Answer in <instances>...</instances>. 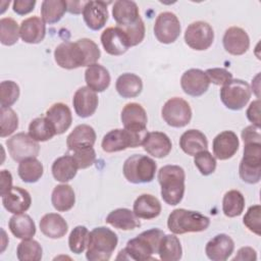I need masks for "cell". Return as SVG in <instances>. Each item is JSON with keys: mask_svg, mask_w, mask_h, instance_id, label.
<instances>
[{"mask_svg": "<svg viewBox=\"0 0 261 261\" xmlns=\"http://www.w3.org/2000/svg\"><path fill=\"white\" fill-rule=\"evenodd\" d=\"M72 157L75 160L79 169H86L95 163L96 152L93 147L80 148L73 151Z\"/></svg>", "mask_w": 261, "mask_h": 261, "instance_id": "cell-50", "label": "cell"}, {"mask_svg": "<svg viewBox=\"0 0 261 261\" xmlns=\"http://www.w3.org/2000/svg\"><path fill=\"white\" fill-rule=\"evenodd\" d=\"M100 40L106 53L112 56L122 55L130 47L125 33L118 25L109 27L104 30Z\"/></svg>", "mask_w": 261, "mask_h": 261, "instance_id": "cell-15", "label": "cell"}, {"mask_svg": "<svg viewBox=\"0 0 261 261\" xmlns=\"http://www.w3.org/2000/svg\"><path fill=\"white\" fill-rule=\"evenodd\" d=\"M157 178L163 201L170 206L179 204L185 195L186 172L184 168L173 164L164 165L158 170Z\"/></svg>", "mask_w": 261, "mask_h": 261, "instance_id": "cell-3", "label": "cell"}, {"mask_svg": "<svg viewBox=\"0 0 261 261\" xmlns=\"http://www.w3.org/2000/svg\"><path fill=\"white\" fill-rule=\"evenodd\" d=\"M36 3V0H15L12 3V9L18 15H25L34 10Z\"/></svg>", "mask_w": 261, "mask_h": 261, "instance_id": "cell-54", "label": "cell"}, {"mask_svg": "<svg viewBox=\"0 0 261 261\" xmlns=\"http://www.w3.org/2000/svg\"><path fill=\"white\" fill-rule=\"evenodd\" d=\"M0 136L5 138L13 134L18 127V116L16 112L10 108H1L0 110Z\"/></svg>", "mask_w": 261, "mask_h": 261, "instance_id": "cell-46", "label": "cell"}, {"mask_svg": "<svg viewBox=\"0 0 261 261\" xmlns=\"http://www.w3.org/2000/svg\"><path fill=\"white\" fill-rule=\"evenodd\" d=\"M210 225V219L204 214L184 208L174 209L167 218V227L174 234L200 232Z\"/></svg>", "mask_w": 261, "mask_h": 261, "instance_id": "cell-5", "label": "cell"}, {"mask_svg": "<svg viewBox=\"0 0 261 261\" xmlns=\"http://www.w3.org/2000/svg\"><path fill=\"white\" fill-rule=\"evenodd\" d=\"M161 115L169 126L184 127L192 119V109L185 99L173 97L164 103L161 109Z\"/></svg>", "mask_w": 261, "mask_h": 261, "instance_id": "cell-10", "label": "cell"}, {"mask_svg": "<svg viewBox=\"0 0 261 261\" xmlns=\"http://www.w3.org/2000/svg\"><path fill=\"white\" fill-rule=\"evenodd\" d=\"M164 231L159 228H151L130 239L124 249L118 252L117 260L146 261L154 260L152 255L158 254L159 244L164 236Z\"/></svg>", "mask_w": 261, "mask_h": 261, "instance_id": "cell-2", "label": "cell"}, {"mask_svg": "<svg viewBox=\"0 0 261 261\" xmlns=\"http://www.w3.org/2000/svg\"><path fill=\"white\" fill-rule=\"evenodd\" d=\"M194 164L202 175H210L216 169V159L207 150L201 151L194 156Z\"/></svg>", "mask_w": 261, "mask_h": 261, "instance_id": "cell-47", "label": "cell"}, {"mask_svg": "<svg viewBox=\"0 0 261 261\" xmlns=\"http://www.w3.org/2000/svg\"><path fill=\"white\" fill-rule=\"evenodd\" d=\"M239 174L243 181L255 185L261 179V143H248L239 165Z\"/></svg>", "mask_w": 261, "mask_h": 261, "instance_id": "cell-7", "label": "cell"}, {"mask_svg": "<svg viewBox=\"0 0 261 261\" xmlns=\"http://www.w3.org/2000/svg\"><path fill=\"white\" fill-rule=\"evenodd\" d=\"M20 37L17 22L11 17L0 19V42L4 46H12Z\"/></svg>", "mask_w": 261, "mask_h": 261, "instance_id": "cell-43", "label": "cell"}, {"mask_svg": "<svg viewBox=\"0 0 261 261\" xmlns=\"http://www.w3.org/2000/svg\"><path fill=\"white\" fill-rule=\"evenodd\" d=\"M40 229L50 239H61L68 230L66 220L58 213H47L40 220Z\"/></svg>", "mask_w": 261, "mask_h": 261, "instance_id": "cell-29", "label": "cell"}, {"mask_svg": "<svg viewBox=\"0 0 261 261\" xmlns=\"http://www.w3.org/2000/svg\"><path fill=\"white\" fill-rule=\"evenodd\" d=\"M115 89L122 98H135L141 94L143 90V82L139 75L125 72L117 77Z\"/></svg>", "mask_w": 261, "mask_h": 261, "instance_id": "cell-35", "label": "cell"}, {"mask_svg": "<svg viewBox=\"0 0 261 261\" xmlns=\"http://www.w3.org/2000/svg\"><path fill=\"white\" fill-rule=\"evenodd\" d=\"M206 75L209 79V82L216 86H223L232 80V74L227 69L222 67H213L208 68L205 71Z\"/></svg>", "mask_w": 261, "mask_h": 261, "instance_id": "cell-51", "label": "cell"}, {"mask_svg": "<svg viewBox=\"0 0 261 261\" xmlns=\"http://www.w3.org/2000/svg\"><path fill=\"white\" fill-rule=\"evenodd\" d=\"M100 56L98 45L88 38H82L75 42H62L54 50L55 62L64 69L88 67L96 63Z\"/></svg>", "mask_w": 261, "mask_h": 261, "instance_id": "cell-1", "label": "cell"}, {"mask_svg": "<svg viewBox=\"0 0 261 261\" xmlns=\"http://www.w3.org/2000/svg\"><path fill=\"white\" fill-rule=\"evenodd\" d=\"M20 38L28 44H39L46 36V25L39 16H31L23 19L19 27Z\"/></svg>", "mask_w": 261, "mask_h": 261, "instance_id": "cell-24", "label": "cell"}, {"mask_svg": "<svg viewBox=\"0 0 261 261\" xmlns=\"http://www.w3.org/2000/svg\"><path fill=\"white\" fill-rule=\"evenodd\" d=\"M2 204L8 212L21 214L30 209L32 198L27 190L20 187H12V189L2 197Z\"/></svg>", "mask_w": 261, "mask_h": 261, "instance_id": "cell-23", "label": "cell"}, {"mask_svg": "<svg viewBox=\"0 0 261 261\" xmlns=\"http://www.w3.org/2000/svg\"><path fill=\"white\" fill-rule=\"evenodd\" d=\"M67 11L64 0H44L41 4V16L44 22L52 24L58 22Z\"/></svg>", "mask_w": 261, "mask_h": 261, "instance_id": "cell-39", "label": "cell"}, {"mask_svg": "<svg viewBox=\"0 0 261 261\" xmlns=\"http://www.w3.org/2000/svg\"><path fill=\"white\" fill-rule=\"evenodd\" d=\"M260 100L257 99L253 102L250 103L247 111H246V115L247 118L252 122L253 125L260 127L261 125V120H260Z\"/></svg>", "mask_w": 261, "mask_h": 261, "instance_id": "cell-53", "label": "cell"}, {"mask_svg": "<svg viewBox=\"0 0 261 261\" xmlns=\"http://www.w3.org/2000/svg\"><path fill=\"white\" fill-rule=\"evenodd\" d=\"M143 149L155 158L166 157L171 149L172 143L169 137L162 132H149L142 142Z\"/></svg>", "mask_w": 261, "mask_h": 261, "instance_id": "cell-21", "label": "cell"}, {"mask_svg": "<svg viewBox=\"0 0 261 261\" xmlns=\"http://www.w3.org/2000/svg\"><path fill=\"white\" fill-rule=\"evenodd\" d=\"M43 256L41 245L32 239L22 240L16 249V257L19 261H40Z\"/></svg>", "mask_w": 261, "mask_h": 261, "instance_id": "cell-42", "label": "cell"}, {"mask_svg": "<svg viewBox=\"0 0 261 261\" xmlns=\"http://www.w3.org/2000/svg\"><path fill=\"white\" fill-rule=\"evenodd\" d=\"M51 203L54 209L59 212L70 210L75 203V194L71 186L67 184L57 185L52 191Z\"/></svg>", "mask_w": 261, "mask_h": 261, "instance_id": "cell-36", "label": "cell"}, {"mask_svg": "<svg viewBox=\"0 0 261 261\" xmlns=\"http://www.w3.org/2000/svg\"><path fill=\"white\" fill-rule=\"evenodd\" d=\"M87 1H66L67 11L71 14H80L83 12Z\"/></svg>", "mask_w": 261, "mask_h": 261, "instance_id": "cell-57", "label": "cell"}, {"mask_svg": "<svg viewBox=\"0 0 261 261\" xmlns=\"http://www.w3.org/2000/svg\"><path fill=\"white\" fill-rule=\"evenodd\" d=\"M107 4L104 1H87L83 17L87 27L93 31L101 30L108 20Z\"/></svg>", "mask_w": 261, "mask_h": 261, "instance_id": "cell-22", "label": "cell"}, {"mask_svg": "<svg viewBox=\"0 0 261 261\" xmlns=\"http://www.w3.org/2000/svg\"><path fill=\"white\" fill-rule=\"evenodd\" d=\"M96 142L95 129L89 124H79L66 138L68 150L75 151L80 148L93 147Z\"/></svg>", "mask_w": 261, "mask_h": 261, "instance_id": "cell-27", "label": "cell"}, {"mask_svg": "<svg viewBox=\"0 0 261 261\" xmlns=\"http://www.w3.org/2000/svg\"><path fill=\"white\" fill-rule=\"evenodd\" d=\"M256 259H257V253L251 247H242L241 249H239L237 255L232 258L233 261H236V260L255 261Z\"/></svg>", "mask_w": 261, "mask_h": 261, "instance_id": "cell-56", "label": "cell"}, {"mask_svg": "<svg viewBox=\"0 0 261 261\" xmlns=\"http://www.w3.org/2000/svg\"><path fill=\"white\" fill-rule=\"evenodd\" d=\"M112 16L117 25H129L140 18L139 7L134 1L117 0L112 6Z\"/></svg>", "mask_w": 261, "mask_h": 261, "instance_id": "cell-26", "label": "cell"}, {"mask_svg": "<svg viewBox=\"0 0 261 261\" xmlns=\"http://www.w3.org/2000/svg\"><path fill=\"white\" fill-rule=\"evenodd\" d=\"M17 173L20 179L28 184L37 182L44 173V167L41 161L36 157L28 158L19 162Z\"/></svg>", "mask_w": 261, "mask_h": 261, "instance_id": "cell-38", "label": "cell"}, {"mask_svg": "<svg viewBox=\"0 0 261 261\" xmlns=\"http://www.w3.org/2000/svg\"><path fill=\"white\" fill-rule=\"evenodd\" d=\"M153 30L156 39L160 43L171 44L179 37L181 27L178 17L173 12L164 11L156 17Z\"/></svg>", "mask_w": 261, "mask_h": 261, "instance_id": "cell-13", "label": "cell"}, {"mask_svg": "<svg viewBox=\"0 0 261 261\" xmlns=\"http://www.w3.org/2000/svg\"><path fill=\"white\" fill-rule=\"evenodd\" d=\"M160 201L151 194H142L134 202L133 211L142 219H153L161 213Z\"/></svg>", "mask_w": 261, "mask_h": 261, "instance_id": "cell-28", "label": "cell"}, {"mask_svg": "<svg viewBox=\"0 0 261 261\" xmlns=\"http://www.w3.org/2000/svg\"><path fill=\"white\" fill-rule=\"evenodd\" d=\"M251 94L249 84L243 80L236 79L221 87L220 100L226 108L238 111L248 104Z\"/></svg>", "mask_w": 261, "mask_h": 261, "instance_id": "cell-9", "label": "cell"}, {"mask_svg": "<svg viewBox=\"0 0 261 261\" xmlns=\"http://www.w3.org/2000/svg\"><path fill=\"white\" fill-rule=\"evenodd\" d=\"M140 218L134 211L127 208H117L112 210L106 217V223L121 230H133L141 226Z\"/></svg>", "mask_w": 261, "mask_h": 261, "instance_id": "cell-32", "label": "cell"}, {"mask_svg": "<svg viewBox=\"0 0 261 261\" xmlns=\"http://www.w3.org/2000/svg\"><path fill=\"white\" fill-rule=\"evenodd\" d=\"M19 86L13 81H3L0 84V104L1 108L12 106L19 98Z\"/></svg>", "mask_w": 261, "mask_h": 261, "instance_id": "cell-45", "label": "cell"}, {"mask_svg": "<svg viewBox=\"0 0 261 261\" xmlns=\"http://www.w3.org/2000/svg\"><path fill=\"white\" fill-rule=\"evenodd\" d=\"M8 227L16 239H32L36 234V224L33 218L25 213L11 216L8 221Z\"/></svg>", "mask_w": 261, "mask_h": 261, "instance_id": "cell-34", "label": "cell"}, {"mask_svg": "<svg viewBox=\"0 0 261 261\" xmlns=\"http://www.w3.org/2000/svg\"><path fill=\"white\" fill-rule=\"evenodd\" d=\"M242 139L245 144L248 143H261L260 127L255 125H248L242 130Z\"/></svg>", "mask_w": 261, "mask_h": 261, "instance_id": "cell-52", "label": "cell"}, {"mask_svg": "<svg viewBox=\"0 0 261 261\" xmlns=\"http://www.w3.org/2000/svg\"><path fill=\"white\" fill-rule=\"evenodd\" d=\"M98 103L99 99L96 92L87 86L79 88L72 98L74 111L82 118L92 116L98 107Z\"/></svg>", "mask_w": 261, "mask_h": 261, "instance_id": "cell-18", "label": "cell"}, {"mask_svg": "<svg viewBox=\"0 0 261 261\" xmlns=\"http://www.w3.org/2000/svg\"><path fill=\"white\" fill-rule=\"evenodd\" d=\"M179 147L186 154L195 156L197 153L207 150L208 141L201 130L191 128L180 136Z\"/></svg>", "mask_w": 261, "mask_h": 261, "instance_id": "cell-31", "label": "cell"}, {"mask_svg": "<svg viewBox=\"0 0 261 261\" xmlns=\"http://www.w3.org/2000/svg\"><path fill=\"white\" fill-rule=\"evenodd\" d=\"M243 222L245 226L253 233L261 234V206L259 204L249 207L247 210Z\"/></svg>", "mask_w": 261, "mask_h": 261, "instance_id": "cell-48", "label": "cell"}, {"mask_svg": "<svg viewBox=\"0 0 261 261\" xmlns=\"http://www.w3.org/2000/svg\"><path fill=\"white\" fill-rule=\"evenodd\" d=\"M118 244L117 234L108 227L98 226L89 233L86 258L89 261L109 260Z\"/></svg>", "mask_w": 261, "mask_h": 261, "instance_id": "cell-4", "label": "cell"}, {"mask_svg": "<svg viewBox=\"0 0 261 261\" xmlns=\"http://www.w3.org/2000/svg\"><path fill=\"white\" fill-rule=\"evenodd\" d=\"M121 122L125 129L133 133L145 134L148 117L144 107L136 102L127 103L121 110Z\"/></svg>", "mask_w": 261, "mask_h": 261, "instance_id": "cell-14", "label": "cell"}, {"mask_svg": "<svg viewBox=\"0 0 261 261\" xmlns=\"http://www.w3.org/2000/svg\"><path fill=\"white\" fill-rule=\"evenodd\" d=\"M240 141L237 134L232 130H223L219 133L212 142V150L215 158L227 160L231 158L239 150Z\"/></svg>", "mask_w": 261, "mask_h": 261, "instance_id": "cell-19", "label": "cell"}, {"mask_svg": "<svg viewBox=\"0 0 261 261\" xmlns=\"http://www.w3.org/2000/svg\"><path fill=\"white\" fill-rule=\"evenodd\" d=\"M46 117L52 123L56 135L64 134L71 125L72 115L69 107L61 102L54 103L46 111Z\"/></svg>", "mask_w": 261, "mask_h": 261, "instance_id": "cell-25", "label": "cell"}, {"mask_svg": "<svg viewBox=\"0 0 261 261\" xmlns=\"http://www.w3.org/2000/svg\"><path fill=\"white\" fill-rule=\"evenodd\" d=\"M0 176H1L0 195L1 197H3L12 189V175L9 170L2 169L0 172Z\"/></svg>", "mask_w": 261, "mask_h": 261, "instance_id": "cell-55", "label": "cell"}, {"mask_svg": "<svg viewBox=\"0 0 261 261\" xmlns=\"http://www.w3.org/2000/svg\"><path fill=\"white\" fill-rule=\"evenodd\" d=\"M210 82L205 71L199 68H191L185 71L180 77L182 91L192 97L202 96L209 89Z\"/></svg>", "mask_w": 261, "mask_h": 261, "instance_id": "cell-16", "label": "cell"}, {"mask_svg": "<svg viewBox=\"0 0 261 261\" xmlns=\"http://www.w3.org/2000/svg\"><path fill=\"white\" fill-rule=\"evenodd\" d=\"M77 165L72 155H63L54 160L51 166L53 177L60 182H67L74 178L77 172Z\"/></svg>", "mask_w": 261, "mask_h": 261, "instance_id": "cell-33", "label": "cell"}, {"mask_svg": "<svg viewBox=\"0 0 261 261\" xmlns=\"http://www.w3.org/2000/svg\"><path fill=\"white\" fill-rule=\"evenodd\" d=\"M157 171L156 162L149 156L134 154L123 163L122 173L125 179L132 184L151 182Z\"/></svg>", "mask_w": 261, "mask_h": 261, "instance_id": "cell-6", "label": "cell"}, {"mask_svg": "<svg viewBox=\"0 0 261 261\" xmlns=\"http://www.w3.org/2000/svg\"><path fill=\"white\" fill-rule=\"evenodd\" d=\"M119 27V25H118ZM122 29V31L125 33L128 42H129V46L134 47L139 45L140 43H142V41L145 38V24L143 19L140 17L136 22L129 24V25H125V27H120Z\"/></svg>", "mask_w": 261, "mask_h": 261, "instance_id": "cell-49", "label": "cell"}, {"mask_svg": "<svg viewBox=\"0 0 261 261\" xmlns=\"http://www.w3.org/2000/svg\"><path fill=\"white\" fill-rule=\"evenodd\" d=\"M245 209V197L238 190L226 192L222 199V211L226 217L240 216Z\"/></svg>", "mask_w": 261, "mask_h": 261, "instance_id": "cell-40", "label": "cell"}, {"mask_svg": "<svg viewBox=\"0 0 261 261\" xmlns=\"http://www.w3.org/2000/svg\"><path fill=\"white\" fill-rule=\"evenodd\" d=\"M147 133L138 134L125 128H115L108 132L102 139L101 147L106 153L123 151L128 148H137L142 145L143 139Z\"/></svg>", "mask_w": 261, "mask_h": 261, "instance_id": "cell-8", "label": "cell"}, {"mask_svg": "<svg viewBox=\"0 0 261 261\" xmlns=\"http://www.w3.org/2000/svg\"><path fill=\"white\" fill-rule=\"evenodd\" d=\"M186 44L196 50H207L214 41V31L212 27L203 20H198L190 23L185 31Z\"/></svg>", "mask_w": 261, "mask_h": 261, "instance_id": "cell-11", "label": "cell"}, {"mask_svg": "<svg viewBox=\"0 0 261 261\" xmlns=\"http://www.w3.org/2000/svg\"><path fill=\"white\" fill-rule=\"evenodd\" d=\"M87 87L95 92H104L110 85L111 77L108 69L99 63H94L87 67L85 71Z\"/></svg>", "mask_w": 261, "mask_h": 261, "instance_id": "cell-30", "label": "cell"}, {"mask_svg": "<svg viewBox=\"0 0 261 261\" xmlns=\"http://www.w3.org/2000/svg\"><path fill=\"white\" fill-rule=\"evenodd\" d=\"M222 44L226 52L239 56L248 51L250 47V38L244 29L240 27H230L224 32Z\"/></svg>", "mask_w": 261, "mask_h": 261, "instance_id": "cell-17", "label": "cell"}, {"mask_svg": "<svg viewBox=\"0 0 261 261\" xmlns=\"http://www.w3.org/2000/svg\"><path fill=\"white\" fill-rule=\"evenodd\" d=\"M29 135L37 142H46L52 139L56 132L52 123L45 117H37L29 124Z\"/></svg>", "mask_w": 261, "mask_h": 261, "instance_id": "cell-41", "label": "cell"}, {"mask_svg": "<svg viewBox=\"0 0 261 261\" xmlns=\"http://www.w3.org/2000/svg\"><path fill=\"white\" fill-rule=\"evenodd\" d=\"M89 233L90 232L86 226L84 225L75 226L70 231L68 237L69 250L74 254L83 253L88 246Z\"/></svg>", "mask_w": 261, "mask_h": 261, "instance_id": "cell-44", "label": "cell"}, {"mask_svg": "<svg viewBox=\"0 0 261 261\" xmlns=\"http://www.w3.org/2000/svg\"><path fill=\"white\" fill-rule=\"evenodd\" d=\"M234 250L233 240L225 233H218L213 237L205 246L206 256L212 261H225Z\"/></svg>", "mask_w": 261, "mask_h": 261, "instance_id": "cell-20", "label": "cell"}, {"mask_svg": "<svg viewBox=\"0 0 261 261\" xmlns=\"http://www.w3.org/2000/svg\"><path fill=\"white\" fill-rule=\"evenodd\" d=\"M159 258L163 261H177L182 256V248L178 238L173 234H164L158 248Z\"/></svg>", "mask_w": 261, "mask_h": 261, "instance_id": "cell-37", "label": "cell"}, {"mask_svg": "<svg viewBox=\"0 0 261 261\" xmlns=\"http://www.w3.org/2000/svg\"><path fill=\"white\" fill-rule=\"evenodd\" d=\"M10 157L20 162L28 158L37 157L40 152V145L29 134L18 133L6 141Z\"/></svg>", "mask_w": 261, "mask_h": 261, "instance_id": "cell-12", "label": "cell"}]
</instances>
